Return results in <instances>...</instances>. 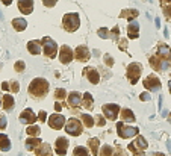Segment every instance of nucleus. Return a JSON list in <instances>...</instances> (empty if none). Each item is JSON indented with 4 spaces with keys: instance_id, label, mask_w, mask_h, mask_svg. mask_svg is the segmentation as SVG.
Returning <instances> with one entry per match:
<instances>
[{
    "instance_id": "f257e3e1",
    "label": "nucleus",
    "mask_w": 171,
    "mask_h": 156,
    "mask_svg": "<svg viewBox=\"0 0 171 156\" xmlns=\"http://www.w3.org/2000/svg\"><path fill=\"white\" fill-rule=\"evenodd\" d=\"M47 91H49V82L44 79H34L29 85V93L34 97H44V95H47Z\"/></svg>"
},
{
    "instance_id": "f03ea898",
    "label": "nucleus",
    "mask_w": 171,
    "mask_h": 156,
    "mask_svg": "<svg viewBox=\"0 0 171 156\" xmlns=\"http://www.w3.org/2000/svg\"><path fill=\"white\" fill-rule=\"evenodd\" d=\"M62 24H64V28H65L68 32L77 30L79 26H80V18H79V14H76V12L67 14L65 17H64V20H62Z\"/></svg>"
},
{
    "instance_id": "7ed1b4c3",
    "label": "nucleus",
    "mask_w": 171,
    "mask_h": 156,
    "mask_svg": "<svg viewBox=\"0 0 171 156\" xmlns=\"http://www.w3.org/2000/svg\"><path fill=\"white\" fill-rule=\"evenodd\" d=\"M42 49H44V55L46 56L55 58L56 53H58V44L52 38L46 36V38H42Z\"/></svg>"
},
{
    "instance_id": "20e7f679",
    "label": "nucleus",
    "mask_w": 171,
    "mask_h": 156,
    "mask_svg": "<svg viewBox=\"0 0 171 156\" xmlns=\"http://www.w3.org/2000/svg\"><path fill=\"white\" fill-rule=\"evenodd\" d=\"M82 123L80 120H77V118H70V120L67 121V133H70L73 136H79L82 133Z\"/></svg>"
},
{
    "instance_id": "39448f33",
    "label": "nucleus",
    "mask_w": 171,
    "mask_h": 156,
    "mask_svg": "<svg viewBox=\"0 0 171 156\" xmlns=\"http://www.w3.org/2000/svg\"><path fill=\"white\" fill-rule=\"evenodd\" d=\"M64 124H65V117L61 115V114H53L49 117V126L52 129H62Z\"/></svg>"
},
{
    "instance_id": "423d86ee",
    "label": "nucleus",
    "mask_w": 171,
    "mask_h": 156,
    "mask_svg": "<svg viewBox=\"0 0 171 156\" xmlns=\"http://www.w3.org/2000/svg\"><path fill=\"white\" fill-rule=\"evenodd\" d=\"M36 118H38V117L35 115V112L32 109H29V108H27V109H24L20 114V121L23 123V124H32V123L36 121Z\"/></svg>"
},
{
    "instance_id": "0eeeda50",
    "label": "nucleus",
    "mask_w": 171,
    "mask_h": 156,
    "mask_svg": "<svg viewBox=\"0 0 171 156\" xmlns=\"http://www.w3.org/2000/svg\"><path fill=\"white\" fill-rule=\"evenodd\" d=\"M73 50L70 49L68 46H62L61 50H59V61L62 64H70L73 61Z\"/></svg>"
},
{
    "instance_id": "6e6552de",
    "label": "nucleus",
    "mask_w": 171,
    "mask_h": 156,
    "mask_svg": "<svg viewBox=\"0 0 171 156\" xmlns=\"http://www.w3.org/2000/svg\"><path fill=\"white\" fill-rule=\"evenodd\" d=\"M118 105H114V103H111V105H105L103 106V112L106 114V117L109 118V120H115L117 118V114H118Z\"/></svg>"
},
{
    "instance_id": "1a4fd4ad",
    "label": "nucleus",
    "mask_w": 171,
    "mask_h": 156,
    "mask_svg": "<svg viewBox=\"0 0 171 156\" xmlns=\"http://www.w3.org/2000/svg\"><path fill=\"white\" fill-rule=\"evenodd\" d=\"M55 147H56V153L59 155V156H64L67 153V147H68V141L64 136L61 138H58L56 139V144H55Z\"/></svg>"
},
{
    "instance_id": "9d476101",
    "label": "nucleus",
    "mask_w": 171,
    "mask_h": 156,
    "mask_svg": "<svg viewBox=\"0 0 171 156\" xmlns=\"http://www.w3.org/2000/svg\"><path fill=\"white\" fill-rule=\"evenodd\" d=\"M18 9L23 14H30L34 11V0H18Z\"/></svg>"
},
{
    "instance_id": "9b49d317",
    "label": "nucleus",
    "mask_w": 171,
    "mask_h": 156,
    "mask_svg": "<svg viewBox=\"0 0 171 156\" xmlns=\"http://www.w3.org/2000/svg\"><path fill=\"white\" fill-rule=\"evenodd\" d=\"M15 106V100L11 94H5L3 95V109L6 112H12Z\"/></svg>"
},
{
    "instance_id": "f8f14e48",
    "label": "nucleus",
    "mask_w": 171,
    "mask_h": 156,
    "mask_svg": "<svg viewBox=\"0 0 171 156\" xmlns=\"http://www.w3.org/2000/svg\"><path fill=\"white\" fill-rule=\"evenodd\" d=\"M85 76H87V79L89 80L91 83H99V71L97 70H94V68H91L88 67L87 70H85Z\"/></svg>"
},
{
    "instance_id": "ddd939ff",
    "label": "nucleus",
    "mask_w": 171,
    "mask_h": 156,
    "mask_svg": "<svg viewBox=\"0 0 171 156\" xmlns=\"http://www.w3.org/2000/svg\"><path fill=\"white\" fill-rule=\"evenodd\" d=\"M27 50H29V53H32V55H40L42 52V44L40 41H30L27 44Z\"/></svg>"
},
{
    "instance_id": "4468645a",
    "label": "nucleus",
    "mask_w": 171,
    "mask_h": 156,
    "mask_svg": "<svg viewBox=\"0 0 171 156\" xmlns=\"http://www.w3.org/2000/svg\"><path fill=\"white\" fill-rule=\"evenodd\" d=\"M118 133L123 136V138H127V136H132V135H135V133L138 132L136 130V127H123V124H118Z\"/></svg>"
},
{
    "instance_id": "2eb2a0df",
    "label": "nucleus",
    "mask_w": 171,
    "mask_h": 156,
    "mask_svg": "<svg viewBox=\"0 0 171 156\" xmlns=\"http://www.w3.org/2000/svg\"><path fill=\"white\" fill-rule=\"evenodd\" d=\"M76 56L79 61H88L89 59V52L85 46H79L76 49Z\"/></svg>"
},
{
    "instance_id": "dca6fc26",
    "label": "nucleus",
    "mask_w": 171,
    "mask_h": 156,
    "mask_svg": "<svg viewBox=\"0 0 171 156\" xmlns=\"http://www.w3.org/2000/svg\"><path fill=\"white\" fill-rule=\"evenodd\" d=\"M0 150L2 152L11 150V141H9L8 135H5V133H0Z\"/></svg>"
},
{
    "instance_id": "f3484780",
    "label": "nucleus",
    "mask_w": 171,
    "mask_h": 156,
    "mask_svg": "<svg viewBox=\"0 0 171 156\" xmlns=\"http://www.w3.org/2000/svg\"><path fill=\"white\" fill-rule=\"evenodd\" d=\"M12 26H14L15 30L21 32V30L26 29V26H27V21H26L24 18H14V20H12Z\"/></svg>"
},
{
    "instance_id": "a211bd4d",
    "label": "nucleus",
    "mask_w": 171,
    "mask_h": 156,
    "mask_svg": "<svg viewBox=\"0 0 171 156\" xmlns=\"http://www.w3.org/2000/svg\"><path fill=\"white\" fill-rule=\"evenodd\" d=\"M130 73L133 74V76H132V82L135 83L138 76H139V73H141V65H139V64H132V65L129 67V74Z\"/></svg>"
},
{
    "instance_id": "6ab92c4d",
    "label": "nucleus",
    "mask_w": 171,
    "mask_h": 156,
    "mask_svg": "<svg viewBox=\"0 0 171 156\" xmlns=\"http://www.w3.org/2000/svg\"><path fill=\"white\" fill-rule=\"evenodd\" d=\"M82 102V95L79 93H70V95H68V103H70L71 106H79Z\"/></svg>"
},
{
    "instance_id": "aec40b11",
    "label": "nucleus",
    "mask_w": 171,
    "mask_h": 156,
    "mask_svg": "<svg viewBox=\"0 0 171 156\" xmlns=\"http://www.w3.org/2000/svg\"><path fill=\"white\" fill-rule=\"evenodd\" d=\"M41 144H42L41 139L34 136V138H29L27 141H26V149H27V150H36V147L41 146Z\"/></svg>"
},
{
    "instance_id": "412c9836",
    "label": "nucleus",
    "mask_w": 171,
    "mask_h": 156,
    "mask_svg": "<svg viewBox=\"0 0 171 156\" xmlns=\"http://www.w3.org/2000/svg\"><path fill=\"white\" fill-rule=\"evenodd\" d=\"M138 29H139V26H138V23L135 20L130 21L129 24V36H132V38H136L138 36Z\"/></svg>"
},
{
    "instance_id": "4be33fe9",
    "label": "nucleus",
    "mask_w": 171,
    "mask_h": 156,
    "mask_svg": "<svg viewBox=\"0 0 171 156\" xmlns=\"http://www.w3.org/2000/svg\"><path fill=\"white\" fill-rule=\"evenodd\" d=\"M38 155L40 156H52L53 153H52V149H50V146H49V144H41V146H40V150H38Z\"/></svg>"
},
{
    "instance_id": "5701e85b",
    "label": "nucleus",
    "mask_w": 171,
    "mask_h": 156,
    "mask_svg": "<svg viewBox=\"0 0 171 156\" xmlns=\"http://www.w3.org/2000/svg\"><path fill=\"white\" fill-rule=\"evenodd\" d=\"M82 105L87 108V109H89L91 106H93V95H91L89 93H85L83 97H82Z\"/></svg>"
},
{
    "instance_id": "b1692460",
    "label": "nucleus",
    "mask_w": 171,
    "mask_h": 156,
    "mask_svg": "<svg viewBox=\"0 0 171 156\" xmlns=\"http://www.w3.org/2000/svg\"><path fill=\"white\" fill-rule=\"evenodd\" d=\"M74 156H89V150L87 147L77 146L76 149H74Z\"/></svg>"
},
{
    "instance_id": "393cba45",
    "label": "nucleus",
    "mask_w": 171,
    "mask_h": 156,
    "mask_svg": "<svg viewBox=\"0 0 171 156\" xmlns=\"http://www.w3.org/2000/svg\"><path fill=\"white\" fill-rule=\"evenodd\" d=\"M82 121H83V124L87 126V127H91V126H94V118L88 115V114H83L82 115Z\"/></svg>"
},
{
    "instance_id": "a878e982",
    "label": "nucleus",
    "mask_w": 171,
    "mask_h": 156,
    "mask_svg": "<svg viewBox=\"0 0 171 156\" xmlns=\"http://www.w3.org/2000/svg\"><path fill=\"white\" fill-rule=\"evenodd\" d=\"M40 132H41V129H40L38 126H29V127H27V133H29L30 136H32V135H34V136H38Z\"/></svg>"
},
{
    "instance_id": "bb28decb",
    "label": "nucleus",
    "mask_w": 171,
    "mask_h": 156,
    "mask_svg": "<svg viewBox=\"0 0 171 156\" xmlns=\"http://www.w3.org/2000/svg\"><path fill=\"white\" fill-rule=\"evenodd\" d=\"M89 147L94 153H97V147H99V139H89Z\"/></svg>"
},
{
    "instance_id": "cd10ccee",
    "label": "nucleus",
    "mask_w": 171,
    "mask_h": 156,
    "mask_svg": "<svg viewBox=\"0 0 171 156\" xmlns=\"http://www.w3.org/2000/svg\"><path fill=\"white\" fill-rule=\"evenodd\" d=\"M159 55L168 56V55H170V49H168L167 46H161V47H159Z\"/></svg>"
},
{
    "instance_id": "c85d7f7f",
    "label": "nucleus",
    "mask_w": 171,
    "mask_h": 156,
    "mask_svg": "<svg viewBox=\"0 0 171 156\" xmlns=\"http://www.w3.org/2000/svg\"><path fill=\"white\" fill-rule=\"evenodd\" d=\"M56 99H64V97H65V89H64V88H59V89H56Z\"/></svg>"
},
{
    "instance_id": "c756f323",
    "label": "nucleus",
    "mask_w": 171,
    "mask_h": 156,
    "mask_svg": "<svg viewBox=\"0 0 171 156\" xmlns=\"http://www.w3.org/2000/svg\"><path fill=\"white\" fill-rule=\"evenodd\" d=\"M6 124H8L6 117H5V115H0V129H6Z\"/></svg>"
},
{
    "instance_id": "7c9ffc66",
    "label": "nucleus",
    "mask_w": 171,
    "mask_h": 156,
    "mask_svg": "<svg viewBox=\"0 0 171 156\" xmlns=\"http://www.w3.org/2000/svg\"><path fill=\"white\" fill-rule=\"evenodd\" d=\"M109 153H111V147L109 146H105L103 149H101V155L100 156H109Z\"/></svg>"
},
{
    "instance_id": "2f4dec72",
    "label": "nucleus",
    "mask_w": 171,
    "mask_h": 156,
    "mask_svg": "<svg viewBox=\"0 0 171 156\" xmlns=\"http://www.w3.org/2000/svg\"><path fill=\"white\" fill-rule=\"evenodd\" d=\"M56 2H58V0H42V3H44L46 6H49V8L55 6V5H56Z\"/></svg>"
},
{
    "instance_id": "473e14b6",
    "label": "nucleus",
    "mask_w": 171,
    "mask_h": 156,
    "mask_svg": "<svg viewBox=\"0 0 171 156\" xmlns=\"http://www.w3.org/2000/svg\"><path fill=\"white\" fill-rule=\"evenodd\" d=\"M15 70H17V71H23V70H24V62L18 61L17 64H15Z\"/></svg>"
},
{
    "instance_id": "72a5a7b5",
    "label": "nucleus",
    "mask_w": 171,
    "mask_h": 156,
    "mask_svg": "<svg viewBox=\"0 0 171 156\" xmlns=\"http://www.w3.org/2000/svg\"><path fill=\"white\" fill-rule=\"evenodd\" d=\"M99 35L101 36V38H108V36H109L108 29H100V30H99Z\"/></svg>"
},
{
    "instance_id": "f704fd0d",
    "label": "nucleus",
    "mask_w": 171,
    "mask_h": 156,
    "mask_svg": "<svg viewBox=\"0 0 171 156\" xmlns=\"http://www.w3.org/2000/svg\"><path fill=\"white\" fill-rule=\"evenodd\" d=\"M123 114H124V118H126V120H133V114H132V112H129V111H124V112H123Z\"/></svg>"
},
{
    "instance_id": "c9c22d12",
    "label": "nucleus",
    "mask_w": 171,
    "mask_h": 156,
    "mask_svg": "<svg viewBox=\"0 0 171 156\" xmlns=\"http://www.w3.org/2000/svg\"><path fill=\"white\" fill-rule=\"evenodd\" d=\"M46 117H47V114H46L44 111H41V112H40V117H38V118H40L41 121H46Z\"/></svg>"
},
{
    "instance_id": "e433bc0d",
    "label": "nucleus",
    "mask_w": 171,
    "mask_h": 156,
    "mask_svg": "<svg viewBox=\"0 0 171 156\" xmlns=\"http://www.w3.org/2000/svg\"><path fill=\"white\" fill-rule=\"evenodd\" d=\"M2 88H3L5 91H8V89H9V83H8V82H3V83H2Z\"/></svg>"
},
{
    "instance_id": "4c0bfd02",
    "label": "nucleus",
    "mask_w": 171,
    "mask_h": 156,
    "mask_svg": "<svg viewBox=\"0 0 171 156\" xmlns=\"http://www.w3.org/2000/svg\"><path fill=\"white\" fill-rule=\"evenodd\" d=\"M55 109H56V112H59V111L62 109V106H61L59 103H56V105H55Z\"/></svg>"
},
{
    "instance_id": "58836bf2",
    "label": "nucleus",
    "mask_w": 171,
    "mask_h": 156,
    "mask_svg": "<svg viewBox=\"0 0 171 156\" xmlns=\"http://www.w3.org/2000/svg\"><path fill=\"white\" fill-rule=\"evenodd\" d=\"M97 124H100V126H101V124H103V118H101L100 115H99V120H97Z\"/></svg>"
},
{
    "instance_id": "ea45409f",
    "label": "nucleus",
    "mask_w": 171,
    "mask_h": 156,
    "mask_svg": "<svg viewBox=\"0 0 171 156\" xmlns=\"http://www.w3.org/2000/svg\"><path fill=\"white\" fill-rule=\"evenodd\" d=\"M2 2H3V5H6V6H8V5H11L12 0H2Z\"/></svg>"
},
{
    "instance_id": "a19ab883",
    "label": "nucleus",
    "mask_w": 171,
    "mask_h": 156,
    "mask_svg": "<svg viewBox=\"0 0 171 156\" xmlns=\"http://www.w3.org/2000/svg\"><path fill=\"white\" fill-rule=\"evenodd\" d=\"M141 99H142V100H148L150 97H148V94H144V95H141Z\"/></svg>"
},
{
    "instance_id": "79ce46f5",
    "label": "nucleus",
    "mask_w": 171,
    "mask_h": 156,
    "mask_svg": "<svg viewBox=\"0 0 171 156\" xmlns=\"http://www.w3.org/2000/svg\"><path fill=\"white\" fill-rule=\"evenodd\" d=\"M0 106H2V99H0Z\"/></svg>"
},
{
    "instance_id": "37998d69",
    "label": "nucleus",
    "mask_w": 171,
    "mask_h": 156,
    "mask_svg": "<svg viewBox=\"0 0 171 156\" xmlns=\"http://www.w3.org/2000/svg\"><path fill=\"white\" fill-rule=\"evenodd\" d=\"M170 89H171V82H170Z\"/></svg>"
}]
</instances>
